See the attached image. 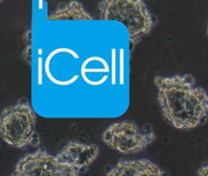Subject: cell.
Returning <instances> with one entry per match:
<instances>
[{"mask_svg":"<svg viewBox=\"0 0 208 176\" xmlns=\"http://www.w3.org/2000/svg\"><path fill=\"white\" fill-rule=\"evenodd\" d=\"M102 21H116L127 27L130 43H138L154 25L151 13L141 0H104L98 4Z\"/></svg>","mask_w":208,"mask_h":176,"instance_id":"obj_1","label":"cell"},{"mask_svg":"<svg viewBox=\"0 0 208 176\" xmlns=\"http://www.w3.org/2000/svg\"><path fill=\"white\" fill-rule=\"evenodd\" d=\"M36 114L29 102L20 100L16 104L2 109L0 116L1 137L15 148L37 146L39 137L36 132Z\"/></svg>","mask_w":208,"mask_h":176,"instance_id":"obj_2","label":"cell"},{"mask_svg":"<svg viewBox=\"0 0 208 176\" xmlns=\"http://www.w3.org/2000/svg\"><path fill=\"white\" fill-rule=\"evenodd\" d=\"M155 140L151 127H139L133 121L111 123L102 133V140L107 147L121 153H137L145 150Z\"/></svg>","mask_w":208,"mask_h":176,"instance_id":"obj_3","label":"cell"},{"mask_svg":"<svg viewBox=\"0 0 208 176\" xmlns=\"http://www.w3.org/2000/svg\"><path fill=\"white\" fill-rule=\"evenodd\" d=\"M79 174L56 156L37 150L21 158L10 176H80Z\"/></svg>","mask_w":208,"mask_h":176,"instance_id":"obj_4","label":"cell"},{"mask_svg":"<svg viewBox=\"0 0 208 176\" xmlns=\"http://www.w3.org/2000/svg\"><path fill=\"white\" fill-rule=\"evenodd\" d=\"M99 149L96 144L69 141L56 155L60 162L72 167L77 172H85L97 159Z\"/></svg>","mask_w":208,"mask_h":176,"instance_id":"obj_5","label":"cell"},{"mask_svg":"<svg viewBox=\"0 0 208 176\" xmlns=\"http://www.w3.org/2000/svg\"><path fill=\"white\" fill-rule=\"evenodd\" d=\"M106 176H168L157 165L147 159L120 160Z\"/></svg>","mask_w":208,"mask_h":176,"instance_id":"obj_6","label":"cell"},{"mask_svg":"<svg viewBox=\"0 0 208 176\" xmlns=\"http://www.w3.org/2000/svg\"><path fill=\"white\" fill-rule=\"evenodd\" d=\"M48 21H92L93 17L78 1H70L59 5L47 16Z\"/></svg>","mask_w":208,"mask_h":176,"instance_id":"obj_7","label":"cell"},{"mask_svg":"<svg viewBox=\"0 0 208 176\" xmlns=\"http://www.w3.org/2000/svg\"><path fill=\"white\" fill-rule=\"evenodd\" d=\"M32 36H31V30H27L25 32L22 36V41H23L25 47H24L21 57L25 63L29 65H31L32 63Z\"/></svg>","mask_w":208,"mask_h":176,"instance_id":"obj_8","label":"cell"},{"mask_svg":"<svg viewBox=\"0 0 208 176\" xmlns=\"http://www.w3.org/2000/svg\"><path fill=\"white\" fill-rule=\"evenodd\" d=\"M196 97H198V99L199 100V102H203V101H205V100H206L208 97V96L206 95V93H205V91H204L203 93H199L198 95H197Z\"/></svg>","mask_w":208,"mask_h":176,"instance_id":"obj_9","label":"cell"},{"mask_svg":"<svg viewBox=\"0 0 208 176\" xmlns=\"http://www.w3.org/2000/svg\"><path fill=\"white\" fill-rule=\"evenodd\" d=\"M207 117H206L204 114H202L201 115H200V117H199V123L200 124H203V123H205L206 122V120H207Z\"/></svg>","mask_w":208,"mask_h":176,"instance_id":"obj_10","label":"cell"},{"mask_svg":"<svg viewBox=\"0 0 208 176\" xmlns=\"http://www.w3.org/2000/svg\"><path fill=\"white\" fill-rule=\"evenodd\" d=\"M206 109H208V97L206 100Z\"/></svg>","mask_w":208,"mask_h":176,"instance_id":"obj_11","label":"cell"},{"mask_svg":"<svg viewBox=\"0 0 208 176\" xmlns=\"http://www.w3.org/2000/svg\"><path fill=\"white\" fill-rule=\"evenodd\" d=\"M207 170H208V168H207Z\"/></svg>","mask_w":208,"mask_h":176,"instance_id":"obj_12","label":"cell"}]
</instances>
